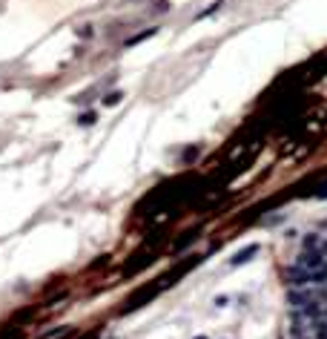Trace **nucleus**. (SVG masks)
Returning <instances> with one entry per match:
<instances>
[{"label":"nucleus","instance_id":"f257e3e1","mask_svg":"<svg viewBox=\"0 0 327 339\" xmlns=\"http://www.w3.org/2000/svg\"><path fill=\"white\" fill-rule=\"evenodd\" d=\"M295 268H301V271H325L327 268V259L322 253H310V250H301L298 259H295Z\"/></svg>","mask_w":327,"mask_h":339},{"label":"nucleus","instance_id":"6e6552de","mask_svg":"<svg viewBox=\"0 0 327 339\" xmlns=\"http://www.w3.org/2000/svg\"><path fill=\"white\" fill-rule=\"evenodd\" d=\"M325 319H327V310H325Z\"/></svg>","mask_w":327,"mask_h":339},{"label":"nucleus","instance_id":"423d86ee","mask_svg":"<svg viewBox=\"0 0 327 339\" xmlns=\"http://www.w3.org/2000/svg\"><path fill=\"white\" fill-rule=\"evenodd\" d=\"M83 339H98V331H92V334H86Z\"/></svg>","mask_w":327,"mask_h":339},{"label":"nucleus","instance_id":"39448f33","mask_svg":"<svg viewBox=\"0 0 327 339\" xmlns=\"http://www.w3.org/2000/svg\"><path fill=\"white\" fill-rule=\"evenodd\" d=\"M316 199H327V184L322 187V190H319V193H316Z\"/></svg>","mask_w":327,"mask_h":339},{"label":"nucleus","instance_id":"7ed1b4c3","mask_svg":"<svg viewBox=\"0 0 327 339\" xmlns=\"http://www.w3.org/2000/svg\"><path fill=\"white\" fill-rule=\"evenodd\" d=\"M256 253H259V244H250V247H244V250H238V253H235L232 265H244V262H250Z\"/></svg>","mask_w":327,"mask_h":339},{"label":"nucleus","instance_id":"f03ea898","mask_svg":"<svg viewBox=\"0 0 327 339\" xmlns=\"http://www.w3.org/2000/svg\"><path fill=\"white\" fill-rule=\"evenodd\" d=\"M158 290H161V285H155V288H144V290H138V293L132 296L130 302H127V307H124V313H130V310H138V307L144 305V302H149V299H152V296H155Z\"/></svg>","mask_w":327,"mask_h":339},{"label":"nucleus","instance_id":"0eeeda50","mask_svg":"<svg viewBox=\"0 0 327 339\" xmlns=\"http://www.w3.org/2000/svg\"><path fill=\"white\" fill-rule=\"evenodd\" d=\"M196 339H207V337H196Z\"/></svg>","mask_w":327,"mask_h":339},{"label":"nucleus","instance_id":"20e7f679","mask_svg":"<svg viewBox=\"0 0 327 339\" xmlns=\"http://www.w3.org/2000/svg\"><path fill=\"white\" fill-rule=\"evenodd\" d=\"M193 238H196V233H184V238H178V244H175V250H184Z\"/></svg>","mask_w":327,"mask_h":339}]
</instances>
